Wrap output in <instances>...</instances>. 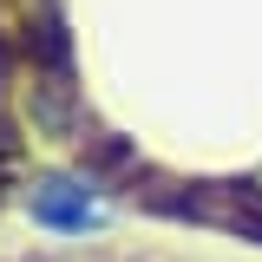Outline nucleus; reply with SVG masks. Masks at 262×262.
Segmentation results:
<instances>
[{"label": "nucleus", "mask_w": 262, "mask_h": 262, "mask_svg": "<svg viewBox=\"0 0 262 262\" xmlns=\"http://www.w3.org/2000/svg\"><path fill=\"white\" fill-rule=\"evenodd\" d=\"M27 98L79 151L196 216L262 223V0H13Z\"/></svg>", "instance_id": "1"}]
</instances>
